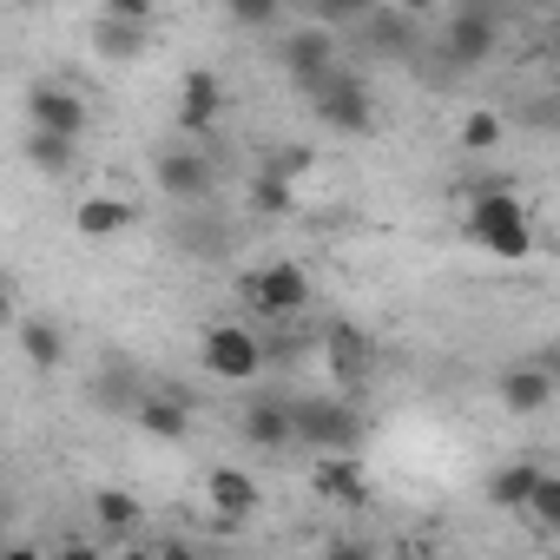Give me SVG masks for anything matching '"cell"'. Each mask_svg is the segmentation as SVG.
Masks as SVG:
<instances>
[{
  "instance_id": "obj_24",
  "label": "cell",
  "mask_w": 560,
  "mask_h": 560,
  "mask_svg": "<svg viewBox=\"0 0 560 560\" xmlns=\"http://www.w3.org/2000/svg\"><path fill=\"white\" fill-rule=\"evenodd\" d=\"M86 508H93V521H100L106 534H132V527H139V514H145V508H139V494H126V488H93V501H86Z\"/></svg>"
},
{
  "instance_id": "obj_9",
  "label": "cell",
  "mask_w": 560,
  "mask_h": 560,
  "mask_svg": "<svg viewBox=\"0 0 560 560\" xmlns=\"http://www.w3.org/2000/svg\"><path fill=\"white\" fill-rule=\"evenodd\" d=\"M27 126H40V132H67V139H86L93 113H86V100H80L67 80H34V86H27Z\"/></svg>"
},
{
  "instance_id": "obj_3",
  "label": "cell",
  "mask_w": 560,
  "mask_h": 560,
  "mask_svg": "<svg viewBox=\"0 0 560 560\" xmlns=\"http://www.w3.org/2000/svg\"><path fill=\"white\" fill-rule=\"evenodd\" d=\"M244 298H250L270 324H284V317H298V311L311 304V270H304L298 257H277V264H264V270H244Z\"/></svg>"
},
{
  "instance_id": "obj_14",
  "label": "cell",
  "mask_w": 560,
  "mask_h": 560,
  "mask_svg": "<svg viewBox=\"0 0 560 560\" xmlns=\"http://www.w3.org/2000/svg\"><path fill=\"white\" fill-rule=\"evenodd\" d=\"M237 435L250 442V448H291V396H257V402H244V416H237Z\"/></svg>"
},
{
  "instance_id": "obj_17",
  "label": "cell",
  "mask_w": 560,
  "mask_h": 560,
  "mask_svg": "<svg viewBox=\"0 0 560 560\" xmlns=\"http://www.w3.org/2000/svg\"><path fill=\"white\" fill-rule=\"evenodd\" d=\"M363 34H370V47H376L383 60H409V54H416V14L383 8V0L363 14Z\"/></svg>"
},
{
  "instance_id": "obj_22",
  "label": "cell",
  "mask_w": 560,
  "mask_h": 560,
  "mask_svg": "<svg viewBox=\"0 0 560 560\" xmlns=\"http://www.w3.org/2000/svg\"><path fill=\"white\" fill-rule=\"evenodd\" d=\"M250 211H257V218H291V211H298V178H284V172L264 165V172L250 178Z\"/></svg>"
},
{
  "instance_id": "obj_19",
  "label": "cell",
  "mask_w": 560,
  "mask_h": 560,
  "mask_svg": "<svg viewBox=\"0 0 560 560\" xmlns=\"http://www.w3.org/2000/svg\"><path fill=\"white\" fill-rule=\"evenodd\" d=\"M21 152H27V165H34V172H47V178H67V172H73V159H80V139H67V132H40V126H27V139H21Z\"/></svg>"
},
{
  "instance_id": "obj_23",
  "label": "cell",
  "mask_w": 560,
  "mask_h": 560,
  "mask_svg": "<svg viewBox=\"0 0 560 560\" xmlns=\"http://www.w3.org/2000/svg\"><path fill=\"white\" fill-rule=\"evenodd\" d=\"M21 357H27L34 370H60V363H67V337H60V324L27 317V324H21Z\"/></svg>"
},
{
  "instance_id": "obj_10",
  "label": "cell",
  "mask_w": 560,
  "mask_h": 560,
  "mask_svg": "<svg viewBox=\"0 0 560 560\" xmlns=\"http://www.w3.org/2000/svg\"><path fill=\"white\" fill-rule=\"evenodd\" d=\"M560 396V376H553V357H534V363H514L501 370V409L508 416H547Z\"/></svg>"
},
{
  "instance_id": "obj_5",
  "label": "cell",
  "mask_w": 560,
  "mask_h": 560,
  "mask_svg": "<svg viewBox=\"0 0 560 560\" xmlns=\"http://www.w3.org/2000/svg\"><path fill=\"white\" fill-rule=\"evenodd\" d=\"M311 113H317L330 132H343V139H363V132L376 126V100H370V86H363L357 73H343V67L311 93Z\"/></svg>"
},
{
  "instance_id": "obj_21",
  "label": "cell",
  "mask_w": 560,
  "mask_h": 560,
  "mask_svg": "<svg viewBox=\"0 0 560 560\" xmlns=\"http://www.w3.org/2000/svg\"><path fill=\"white\" fill-rule=\"evenodd\" d=\"M93 54H100V60H119V67L139 60V54H145V21H119V14H106V21L93 27Z\"/></svg>"
},
{
  "instance_id": "obj_31",
  "label": "cell",
  "mask_w": 560,
  "mask_h": 560,
  "mask_svg": "<svg viewBox=\"0 0 560 560\" xmlns=\"http://www.w3.org/2000/svg\"><path fill=\"white\" fill-rule=\"evenodd\" d=\"M270 172H284V178H304V172H311V152H304V145L277 152V159H270Z\"/></svg>"
},
{
  "instance_id": "obj_8",
  "label": "cell",
  "mask_w": 560,
  "mask_h": 560,
  "mask_svg": "<svg viewBox=\"0 0 560 560\" xmlns=\"http://www.w3.org/2000/svg\"><path fill=\"white\" fill-rule=\"evenodd\" d=\"M337 67H343L337 34H324V27H298V34H284V73H291V86H298L304 100H311Z\"/></svg>"
},
{
  "instance_id": "obj_7",
  "label": "cell",
  "mask_w": 560,
  "mask_h": 560,
  "mask_svg": "<svg viewBox=\"0 0 560 560\" xmlns=\"http://www.w3.org/2000/svg\"><path fill=\"white\" fill-rule=\"evenodd\" d=\"M435 47H442V60H448L455 73H468V67H481V60L501 47V14H494V8H468V14H455V21L435 34Z\"/></svg>"
},
{
  "instance_id": "obj_1",
  "label": "cell",
  "mask_w": 560,
  "mask_h": 560,
  "mask_svg": "<svg viewBox=\"0 0 560 560\" xmlns=\"http://www.w3.org/2000/svg\"><path fill=\"white\" fill-rule=\"evenodd\" d=\"M462 198H468L462 231H468V244H475V250L508 257V264L534 257V218H527V205L514 198V185H508V178H494V185H462Z\"/></svg>"
},
{
  "instance_id": "obj_15",
  "label": "cell",
  "mask_w": 560,
  "mask_h": 560,
  "mask_svg": "<svg viewBox=\"0 0 560 560\" xmlns=\"http://www.w3.org/2000/svg\"><path fill=\"white\" fill-rule=\"evenodd\" d=\"M311 481H317V494L337 501V508H370V501H376L370 481H363V462H357V455H317Z\"/></svg>"
},
{
  "instance_id": "obj_4",
  "label": "cell",
  "mask_w": 560,
  "mask_h": 560,
  "mask_svg": "<svg viewBox=\"0 0 560 560\" xmlns=\"http://www.w3.org/2000/svg\"><path fill=\"white\" fill-rule=\"evenodd\" d=\"M152 172H159V191H165L172 205H211V198H218V165H211V152H205L198 139L165 145Z\"/></svg>"
},
{
  "instance_id": "obj_13",
  "label": "cell",
  "mask_w": 560,
  "mask_h": 560,
  "mask_svg": "<svg viewBox=\"0 0 560 560\" xmlns=\"http://www.w3.org/2000/svg\"><path fill=\"white\" fill-rule=\"evenodd\" d=\"M139 224V211L126 205V198H113V191H86L80 205H73V231L86 237V244H113V237H126Z\"/></svg>"
},
{
  "instance_id": "obj_28",
  "label": "cell",
  "mask_w": 560,
  "mask_h": 560,
  "mask_svg": "<svg viewBox=\"0 0 560 560\" xmlns=\"http://www.w3.org/2000/svg\"><path fill=\"white\" fill-rule=\"evenodd\" d=\"M224 8H231V21H237L244 34H270L277 21H284L291 0H224Z\"/></svg>"
},
{
  "instance_id": "obj_12",
  "label": "cell",
  "mask_w": 560,
  "mask_h": 560,
  "mask_svg": "<svg viewBox=\"0 0 560 560\" xmlns=\"http://www.w3.org/2000/svg\"><path fill=\"white\" fill-rule=\"evenodd\" d=\"M218 113H224V80L205 73V67L185 73V80H178V126H185V139H211Z\"/></svg>"
},
{
  "instance_id": "obj_11",
  "label": "cell",
  "mask_w": 560,
  "mask_h": 560,
  "mask_svg": "<svg viewBox=\"0 0 560 560\" xmlns=\"http://www.w3.org/2000/svg\"><path fill=\"white\" fill-rule=\"evenodd\" d=\"M324 350H330V376H337L343 389H363V383L376 376V337H370L363 324H330V330H324Z\"/></svg>"
},
{
  "instance_id": "obj_29",
  "label": "cell",
  "mask_w": 560,
  "mask_h": 560,
  "mask_svg": "<svg viewBox=\"0 0 560 560\" xmlns=\"http://www.w3.org/2000/svg\"><path fill=\"white\" fill-rule=\"evenodd\" d=\"M178 250H198V257H218V250H224V224H218V218H198V224H178Z\"/></svg>"
},
{
  "instance_id": "obj_33",
  "label": "cell",
  "mask_w": 560,
  "mask_h": 560,
  "mask_svg": "<svg viewBox=\"0 0 560 560\" xmlns=\"http://www.w3.org/2000/svg\"><path fill=\"white\" fill-rule=\"evenodd\" d=\"M396 8H402V14H429V8H435V0H396Z\"/></svg>"
},
{
  "instance_id": "obj_26",
  "label": "cell",
  "mask_w": 560,
  "mask_h": 560,
  "mask_svg": "<svg viewBox=\"0 0 560 560\" xmlns=\"http://www.w3.org/2000/svg\"><path fill=\"white\" fill-rule=\"evenodd\" d=\"M455 139H462V152H494V145L508 139V119H501L494 106H475V113L455 126Z\"/></svg>"
},
{
  "instance_id": "obj_2",
  "label": "cell",
  "mask_w": 560,
  "mask_h": 560,
  "mask_svg": "<svg viewBox=\"0 0 560 560\" xmlns=\"http://www.w3.org/2000/svg\"><path fill=\"white\" fill-rule=\"evenodd\" d=\"M291 448L311 455H357L363 448V409L350 396H298L291 402Z\"/></svg>"
},
{
  "instance_id": "obj_27",
  "label": "cell",
  "mask_w": 560,
  "mask_h": 560,
  "mask_svg": "<svg viewBox=\"0 0 560 560\" xmlns=\"http://www.w3.org/2000/svg\"><path fill=\"white\" fill-rule=\"evenodd\" d=\"M521 514H534L547 534H560V475H547V468H540V475H534V488H527V508H521Z\"/></svg>"
},
{
  "instance_id": "obj_25",
  "label": "cell",
  "mask_w": 560,
  "mask_h": 560,
  "mask_svg": "<svg viewBox=\"0 0 560 560\" xmlns=\"http://www.w3.org/2000/svg\"><path fill=\"white\" fill-rule=\"evenodd\" d=\"M534 475H540L534 462H508V468H494V475H488V501L521 514V508H527V488H534Z\"/></svg>"
},
{
  "instance_id": "obj_16",
  "label": "cell",
  "mask_w": 560,
  "mask_h": 560,
  "mask_svg": "<svg viewBox=\"0 0 560 560\" xmlns=\"http://www.w3.org/2000/svg\"><path fill=\"white\" fill-rule=\"evenodd\" d=\"M132 422L152 442H191V402L185 396H139L132 402Z\"/></svg>"
},
{
  "instance_id": "obj_30",
  "label": "cell",
  "mask_w": 560,
  "mask_h": 560,
  "mask_svg": "<svg viewBox=\"0 0 560 560\" xmlns=\"http://www.w3.org/2000/svg\"><path fill=\"white\" fill-rule=\"evenodd\" d=\"M311 8H317L324 21H363V14L376 8V0H311Z\"/></svg>"
},
{
  "instance_id": "obj_34",
  "label": "cell",
  "mask_w": 560,
  "mask_h": 560,
  "mask_svg": "<svg viewBox=\"0 0 560 560\" xmlns=\"http://www.w3.org/2000/svg\"><path fill=\"white\" fill-rule=\"evenodd\" d=\"M8 317H14V304H8V291H0V330H8Z\"/></svg>"
},
{
  "instance_id": "obj_6",
  "label": "cell",
  "mask_w": 560,
  "mask_h": 560,
  "mask_svg": "<svg viewBox=\"0 0 560 560\" xmlns=\"http://www.w3.org/2000/svg\"><path fill=\"white\" fill-rule=\"evenodd\" d=\"M198 363H205L218 383H250V376L264 370V343H257V330H244V324H211L205 343H198Z\"/></svg>"
},
{
  "instance_id": "obj_18",
  "label": "cell",
  "mask_w": 560,
  "mask_h": 560,
  "mask_svg": "<svg viewBox=\"0 0 560 560\" xmlns=\"http://www.w3.org/2000/svg\"><path fill=\"white\" fill-rule=\"evenodd\" d=\"M205 494H211V508H218L224 521H250V514L264 508V488H257V481H250L244 468H211Z\"/></svg>"
},
{
  "instance_id": "obj_32",
  "label": "cell",
  "mask_w": 560,
  "mask_h": 560,
  "mask_svg": "<svg viewBox=\"0 0 560 560\" xmlns=\"http://www.w3.org/2000/svg\"><path fill=\"white\" fill-rule=\"evenodd\" d=\"M106 14H119V21H152V0H100Z\"/></svg>"
},
{
  "instance_id": "obj_20",
  "label": "cell",
  "mask_w": 560,
  "mask_h": 560,
  "mask_svg": "<svg viewBox=\"0 0 560 560\" xmlns=\"http://www.w3.org/2000/svg\"><path fill=\"white\" fill-rule=\"evenodd\" d=\"M139 396H145V389H139V370H132V363H106V370L93 376V409H106V416H132Z\"/></svg>"
}]
</instances>
